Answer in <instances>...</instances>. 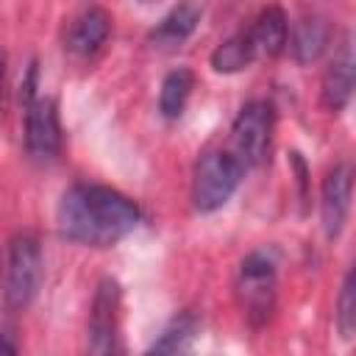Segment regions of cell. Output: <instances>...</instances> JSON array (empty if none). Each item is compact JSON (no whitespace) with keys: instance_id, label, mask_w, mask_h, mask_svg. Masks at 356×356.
Segmentation results:
<instances>
[{"instance_id":"6da1fadb","label":"cell","mask_w":356,"mask_h":356,"mask_svg":"<svg viewBox=\"0 0 356 356\" xmlns=\"http://www.w3.org/2000/svg\"><path fill=\"white\" fill-rule=\"evenodd\" d=\"M56 220L64 239L89 248H108L136 228L139 209L111 186L75 184L61 195Z\"/></svg>"},{"instance_id":"7a4b0ae2","label":"cell","mask_w":356,"mask_h":356,"mask_svg":"<svg viewBox=\"0 0 356 356\" xmlns=\"http://www.w3.org/2000/svg\"><path fill=\"white\" fill-rule=\"evenodd\" d=\"M278 259L275 250H253L242 259L236 275V298L253 325H264L275 312Z\"/></svg>"},{"instance_id":"3957f363","label":"cell","mask_w":356,"mask_h":356,"mask_svg":"<svg viewBox=\"0 0 356 356\" xmlns=\"http://www.w3.org/2000/svg\"><path fill=\"white\" fill-rule=\"evenodd\" d=\"M245 175V167L231 150H206L192 175V203L197 211L209 214L222 209L231 195L236 192L239 181Z\"/></svg>"},{"instance_id":"277c9868","label":"cell","mask_w":356,"mask_h":356,"mask_svg":"<svg viewBox=\"0 0 356 356\" xmlns=\"http://www.w3.org/2000/svg\"><path fill=\"white\" fill-rule=\"evenodd\" d=\"M42 248L33 234H17L8 245V270H6V306L22 312L33 303L42 286Z\"/></svg>"},{"instance_id":"5b68a950","label":"cell","mask_w":356,"mask_h":356,"mask_svg":"<svg viewBox=\"0 0 356 356\" xmlns=\"http://www.w3.org/2000/svg\"><path fill=\"white\" fill-rule=\"evenodd\" d=\"M273 139V108L264 100H250L239 108L234 125H231V153L239 159V164L256 167L264 161Z\"/></svg>"},{"instance_id":"8992f818","label":"cell","mask_w":356,"mask_h":356,"mask_svg":"<svg viewBox=\"0 0 356 356\" xmlns=\"http://www.w3.org/2000/svg\"><path fill=\"white\" fill-rule=\"evenodd\" d=\"M61 145L58 106L53 97H33L25 103V147L36 161L56 159Z\"/></svg>"},{"instance_id":"52a82bcc","label":"cell","mask_w":356,"mask_h":356,"mask_svg":"<svg viewBox=\"0 0 356 356\" xmlns=\"http://www.w3.org/2000/svg\"><path fill=\"white\" fill-rule=\"evenodd\" d=\"M117 306H120V286L114 278H103L89 314V350L92 353H108L114 350L117 337Z\"/></svg>"},{"instance_id":"ba28073f","label":"cell","mask_w":356,"mask_h":356,"mask_svg":"<svg viewBox=\"0 0 356 356\" xmlns=\"http://www.w3.org/2000/svg\"><path fill=\"white\" fill-rule=\"evenodd\" d=\"M350 189H353V172L350 164H337L328 170L325 181H323V200H320V211H323V228L325 236L334 239L339 236L345 220H348V209H350Z\"/></svg>"},{"instance_id":"9c48e42d","label":"cell","mask_w":356,"mask_h":356,"mask_svg":"<svg viewBox=\"0 0 356 356\" xmlns=\"http://www.w3.org/2000/svg\"><path fill=\"white\" fill-rule=\"evenodd\" d=\"M353 70H356L353 44H350V36H345V42L339 44V50L334 53V61L323 75V103L328 111L337 114L348 106L353 95Z\"/></svg>"},{"instance_id":"30bf717a","label":"cell","mask_w":356,"mask_h":356,"mask_svg":"<svg viewBox=\"0 0 356 356\" xmlns=\"http://www.w3.org/2000/svg\"><path fill=\"white\" fill-rule=\"evenodd\" d=\"M248 36H250V44H253V56L275 58L284 50L286 36H289L286 14L278 6H267L259 14V19L253 22V28L248 31Z\"/></svg>"},{"instance_id":"8fae6325","label":"cell","mask_w":356,"mask_h":356,"mask_svg":"<svg viewBox=\"0 0 356 356\" xmlns=\"http://www.w3.org/2000/svg\"><path fill=\"white\" fill-rule=\"evenodd\" d=\"M203 17V6L197 0H181L178 6H172L161 22L150 31V42H156L159 47H172V44H181L200 22Z\"/></svg>"},{"instance_id":"7c38bea8","label":"cell","mask_w":356,"mask_h":356,"mask_svg":"<svg viewBox=\"0 0 356 356\" xmlns=\"http://www.w3.org/2000/svg\"><path fill=\"white\" fill-rule=\"evenodd\" d=\"M108 31H111L108 11L106 8H89L72 22V28L67 33V50H72L75 56H92L108 39Z\"/></svg>"},{"instance_id":"4fadbf2b","label":"cell","mask_w":356,"mask_h":356,"mask_svg":"<svg viewBox=\"0 0 356 356\" xmlns=\"http://www.w3.org/2000/svg\"><path fill=\"white\" fill-rule=\"evenodd\" d=\"M328 36H331V31H328L325 19L303 17L292 31V53H295V58L300 64L317 61L328 47Z\"/></svg>"},{"instance_id":"5bb4252c","label":"cell","mask_w":356,"mask_h":356,"mask_svg":"<svg viewBox=\"0 0 356 356\" xmlns=\"http://www.w3.org/2000/svg\"><path fill=\"white\" fill-rule=\"evenodd\" d=\"M192 89H195V75L189 67H178V70L167 72L161 81V92H159V111L167 120L181 117Z\"/></svg>"},{"instance_id":"9a60e30c","label":"cell","mask_w":356,"mask_h":356,"mask_svg":"<svg viewBox=\"0 0 356 356\" xmlns=\"http://www.w3.org/2000/svg\"><path fill=\"white\" fill-rule=\"evenodd\" d=\"M195 331H197V320H195V314L181 312V314H175V317L164 325V331H161L159 339L147 348V353H181V350L189 348Z\"/></svg>"},{"instance_id":"2e32d148","label":"cell","mask_w":356,"mask_h":356,"mask_svg":"<svg viewBox=\"0 0 356 356\" xmlns=\"http://www.w3.org/2000/svg\"><path fill=\"white\" fill-rule=\"evenodd\" d=\"M253 44L248 33H234L231 39H225L222 44H217V50L211 53V67L217 72H239L253 61Z\"/></svg>"},{"instance_id":"e0dca14e","label":"cell","mask_w":356,"mask_h":356,"mask_svg":"<svg viewBox=\"0 0 356 356\" xmlns=\"http://www.w3.org/2000/svg\"><path fill=\"white\" fill-rule=\"evenodd\" d=\"M337 325H339V334L345 339H353V331H356V281H353V273L345 275L342 292L337 298Z\"/></svg>"},{"instance_id":"ac0fdd59","label":"cell","mask_w":356,"mask_h":356,"mask_svg":"<svg viewBox=\"0 0 356 356\" xmlns=\"http://www.w3.org/2000/svg\"><path fill=\"white\" fill-rule=\"evenodd\" d=\"M11 353H17V345L11 342L8 328H6V325H0V356H11Z\"/></svg>"},{"instance_id":"d6986e66","label":"cell","mask_w":356,"mask_h":356,"mask_svg":"<svg viewBox=\"0 0 356 356\" xmlns=\"http://www.w3.org/2000/svg\"><path fill=\"white\" fill-rule=\"evenodd\" d=\"M3 72H6V56L0 50V92H3Z\"/></svg>"}]
</instances>
